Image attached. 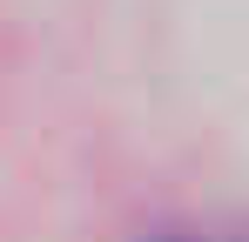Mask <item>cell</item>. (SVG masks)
Instances as JSON below:
<instances>
[{
	"label": "cell",
	"instance_id": "1",
	"mask_svg": "<svg viewBox=\"0 0 249 242\" xmlns=\"http://www.w3.org/2000/svg\"><path fill=\"white\" fill-rule=\"evenodd\" d=\"M142 242H209V236H196V229H148Z\"/></svg>",
	"mask_w": 249,
	"mask_h": 242
}]
</instances>
